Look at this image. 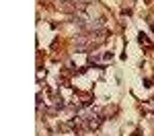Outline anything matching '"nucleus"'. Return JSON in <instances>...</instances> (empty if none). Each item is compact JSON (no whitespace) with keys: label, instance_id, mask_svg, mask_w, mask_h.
<instances>
[{"label":"nucleus","instance_id":"1","mask_svg":"<svg viewBox=\"0 0 154 136\" xmlns=\"http://www.w3.org/2000/svg\"><path fill=\"white\" fill-rule=\"evenodd\" d=\"M140 41H142V43H150V41H148V37L144 35V33H140Z\"/></svg>","mask_w":154,"mask_h":136}]
</instances>
